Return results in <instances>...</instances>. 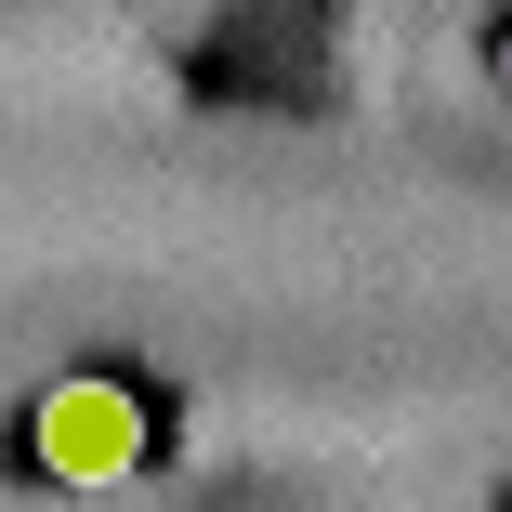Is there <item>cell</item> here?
<instances>
[{
	"mask_svg": "<svg viewBox=\"0 0 512 512\" xmlns=\"http://www.w3.org/2000/svg\"><path fill=\"white\" fill-rule=\"evenodd\" d=\"M145 447H158L145 394L106 381V368H79V381H53V394L27 407V460H40L53 486H119V473H145Z\"/></svg>",
	"mask_w": 512,
	"mask_h": 512,
	"instance_id": "obj_1",
	"label": "cell"
}]
</instances>
